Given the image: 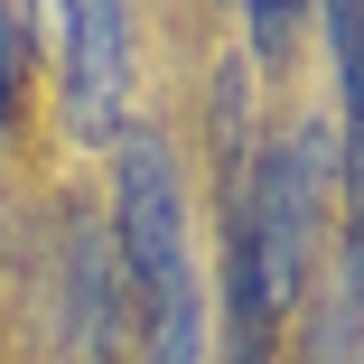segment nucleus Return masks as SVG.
Listing matches in <instances>:
<instances>
[{
  "mask_svg": "<svg viewBox=\"0 0 364 364\" xmlns=\"http://www.w3.org/2000/svg\"><path fill=\"white\" fill-rule=\"evenodd\" d=\"M112 252H122V280H131V309L140 327L205 299L196 289V262H187V187H178V159L159 131H122V168H112Z\"/></svg>",
  "mask_w": 364,
  "mask_h": 364,
  "instance_id": "nucleus-1",
  "label": "nucleus"
},
{
  "mask_svg": "<svg viewBox=\"0 0 364 364\" xmlns=\"http://www.w3.org/2000/svg\"><path fill=\"white\" fill-rule=\"evenodd\" d=\"M56 65H65V131L85 150H112L131 103V0H75Z\"/></svg>",
  "mask_w": 364,
  "mask_h": 364,
  "instance_id": "nucleus-2",
  "label": "nucleus"
},
{
  "mask_svg": "<svg viewBox=\"0 0 364 364\" xmlns=\"http://www.w3.org/2000/svg\"><path fill=\"white\" fill-rule=\"evenodd\" d=\"M122 327H131V280H122L112 225H103V215H75V225H65V271H56V336H65V364H112Z\"/></svg>",
  "mask_w": 364,
  "mask_h": 364,
  "instance_id": "nucleus-3",
  "label": "nucleus"
},
{
  "mask_svg": "<svg viewBox=\"0 0 364 364\" xmlns=\"http://www.w3.org/2000/svg\"><path fill=\"white\" fill-rule=\"evenodd\" d=\"M234 10L252 19V56H262V65H280L289 47H299V28H309L318 0H234Z\"/></svg>",
  "mask_w": 364,
  "mask_h": 364,
  "instance_id": "nucleus-4",
  "label": "nucleus"
},
{
  "mask_svg": "<svg viewBox=\"0 0 364 364\" xmlns=\"http://www.w3.org/2000/svg\"><path fill=\"white\" fill-rule=\"evenodd\" d=\"M19 0H0V131H10V94H19Z\"/></svg>",
  "mask_w": 364,
  "mask_h": 364,
  "instance_id": "nucleus-5",
  "label": "nucleus"
},
{
  "mask_svg": "<svg viewBox=\"0 0 364 364\" xmlns=\"http://www.w3.org/2000/svg\"><path fill=\"white\" fill-rule=\"evenodd\" d=\"M65 19H75V0H19V28H38V47H47V56L65 47Z\"/></svg>",
  "mask_w": 364,
  "mask_h": 364,
  "instance_id": "nucleus-6",
  "label": "nucleus"
}]
</instances>
